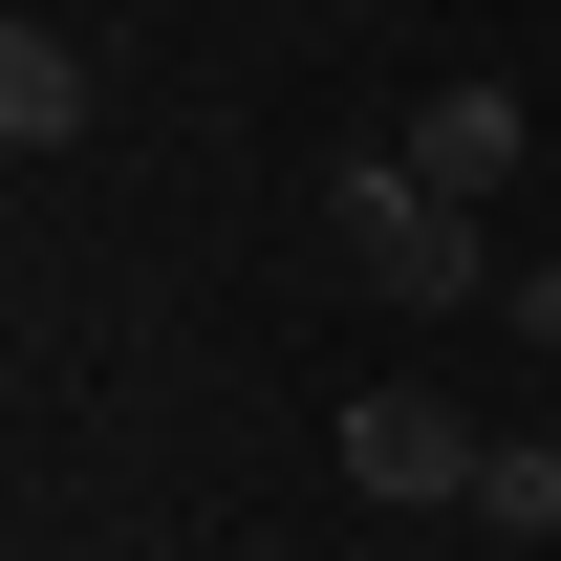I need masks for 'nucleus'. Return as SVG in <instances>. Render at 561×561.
Masks as SVG:
<instances>
[{"instance_id":"1","label":"nucleus","mask_w":561,"mask_h":561,"mask_svg":"<svg viewBox=\"0 0 561 561\" xmlns=\"http://www.w3.org/2000/svg\"><path fill=\"white\" fill-rule=\"evenodd\" d=\"M346 238H367V280H389V302H496V238H476V195H411L389 151L346 173Z\"/></svg>"},{"instance_id":"2","label":"nucleus","mask_w":561,"mask_h":561,"mask_svg":"<svg viewBox=\"0 0 561 561\" xmlns=\"http://www.w3.org/2000/svg\"><path fill=\"white\" fill-rule=\"evenodd\" d=\"M346 476L389 496V518H432V496H476V476H496V432L454 411V389H346Z\"/></svg>"},{"instance_id":"3","label":"nucleus","mask_w":561,"mask_h":561,"mask_svg":"<svg viewBox=\"0 0 561 561\" xmlns=\"http://www.w3.org/2000/svg\"><path fill=\"white\" fill-rule=\"evenodd\" d=\"M518 151H540V108H518V87H432L411 130H389V173H411V195H476V216H496V173H518Z\"/></svg>"},{"instance_id":"4","label":"nucleus","mask_w":561,"mask_h":561,"mask_svg":"<svg viewBox=\"0 0 561 561\" xmlns=\"http://www.w3.org/2000/svg\"><path fill=\"white\" fill-rule=\"evenodd\" d=\"M87 130V44L66 22H0V151H66Z\"/></svg>"},{"instance_id":"5","label":"nucleus","mask_w":561,"mask_h":561,"mask_svg":"<svg viewBox=\"0 0 561 561\" xmlns=\"http://www.w3.org/2000/svg\"><path fill=\"white\" fill-rule=\"evenodd\" d=\"M496 540H561V432H496V476H476Z\"/></svg>"},{"instance_id":"6","label":"nucleus","mask_w":561,"mask_h":561,"mask_svg":"<svg viewBox=\"0 0 561 561\" xmlns=\"http://www.w3.org/2000/svg\"><path fill=\"white\" fill-rule=\"evenodd\" d=\"M496 324H518V346L561 367V260H518V280H496Z\"/></svg>"}]
</instances>
